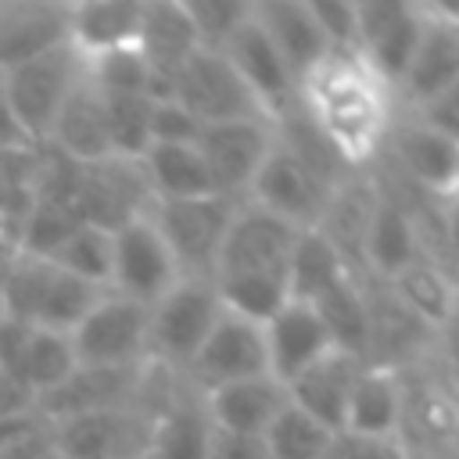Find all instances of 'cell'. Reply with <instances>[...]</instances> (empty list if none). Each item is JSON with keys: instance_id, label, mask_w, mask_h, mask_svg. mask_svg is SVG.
<instances>
[{"instance_id": "obj_5", "label": "cell", "mask_w": 459, "mask_h": 459, "mask_svg": "<svg viewBox=\"0 0 459 459\" xmlns=\"http://www.w3.org/2000/svg\"><path fill=\"white\" fill-rule=\"evenodd\" d=\"M68 208L82 226H97L108 233L140 219L151 208V190L140 161L104 158L93 165H75L68 183Z\"/></svg>"}, {"instance_id": "obj_13", "label": "cell", "mask_w": 459, "mask_h": 459, "mask_svg": "<svg viewBox=\"0 0 459 459\" xmlns=\"http://www.w3.org/2000/svg\"><path fill=\"white\" fill-rule=\"evenodd\" d=\"M298 233L301 230H294L290 222L262 212L251 201H240L226 230V240L219 247L212 280L219 276H283L287 280V262Z\"/></svg>"}, {"instance_id": "obj_12", "label": "cell", "mask_w": 459, "mask_h": 459, "mask_svg": "<svg viewBox=\"0 0 459 459\" xmlns=\"http://www.w3.org/2000/svg\"><path fill=\"white\" fill-rule=\"evenodd\" d=\"M362 290H366V316H369L362 362L384 366L394 373H405L427 362L434 355L437 333L423 319H416L384 280L362 276Z\"/></svg>"}, {"instance_id": "obj_38", "label": "cell", "mask_w": 459, "mask_h": 459, "mask_svg": "<svg viewBox=\"0 0 459 459\" xmlns=\"http://www.w3.org/2000/svg\"><path fill=\"white\" fill-rule=\"evenodd\" d=\"M47 262L57 265L61 273L82 280V283H93V287L108 290V280H111V233L97 230V226H75Z\"/></svg>"}, {"instance_id": "obj_20", "label": "cell", "mask_w": 459, "mask_h": 459, "mask_svg": "<svg viewBox=\"0 0 459 459\" xmlns=\"http://www.w3.org/2000/svg\"><path fill=\"white\" fill-rule=\"evenodd\" d=\"M136 50L151 68V93L154 100H169L176 72L201 50L194 22L183 0H143Z\"/></svg>"}, {"instance_id": "obj_50", "label": "cell", "mask_w": 459, "mask_h": 459, "mask_svg": "<svg viewBox=\"0 0 459 459\" xmlns=\"http://www.w3.org/2000/svg\"><path fill=\"white\" fill-rule=\"evenodd\" d=\"M36 459H65V455H61V452L54 448V441H50V445H47V448H43V452H39Z\"/></svg>"}, {"instance_id": "obj_10", "label": "cell", "mask_w": 459, "mask_h": 459, "mask_svg": "<svg viewBox=\"0 0 459 459\" xmlns=\"http://www.w3.org/2000/svg\"><path fill=\"white\" fill-rule=\"evenodd\" d=\"M377 161L430 197H448L459 186V143L420 122L412 111H398Z\"/></svg>"}, {"instance_id": "obj_53", "label": "cell", "mask_w": 459, "mask_h": 459, "mask_svg": "<svg viewBox=\"0 0 459 459\" xmlns=\"http://www.w3.org/2000/svg\"><path fill=\"white\" fill-rule=\"evenodd\" d=\"M455 194H459V186H455Z\"/></svg>"}, {"instance_id": "obj_22", "label": "cell", "mask_w": 459, "mask_h": 459, "mask_svg": "<svg viewBox=\"0 0 459 459\" xmlns=\"http://www.w3.org/2000/svg\"><path fill=\"white\" fill-rule=\"evenodd\" d=\"M68 43V4L7 0L0 4V72L29 65Z\"/></svg>"}, {"instance_id": "obj_11", "label": "cell", "mask_w": 459, "mask_h": 459, "mask_svg": "<svg viewBox=\"0 0 459 459\" xmlns=\"http://www.w3.org/2000/svg\"><path fill=\"white\" fill-rule=\"evenodd\" d=\"M423 32V4L409 0H362L355 4V54L394 90L412 61Z\"/></svg>"}, {"instance_id": "obj_35", "label": "cell", "mask_w": 459, "mask_h": 459, "mask_svg": "<svg viewBox=\"0 0 459 459\" xmlns=\"http://www.w3.org/2000/svg\"><path fill=\"white\" fill-rule=\"evenodd\" d=\"M394 294H398V301L416 316V319H423L434 333H441V326L448 323V316L455 312V305H459V283L445 273V269H437L434 262H427V258H416L412 265H405L394 280H384Z\"/></svg>"}, {"instance_id": "obj_34", "label": "cell", "mask_w": 459, "mask_h": 459, "mask_svg": "<svg viewBox=\"0 0 459 459\" xmlns=\"http://www.w3.org/2000/svg\"><path fill=\"white\" fill-rule=\"evenodd\" d=\"M348 276H355V273L348 269V262L333 251V244L319 230H301L298 233V240L290 247V262H287V294H290V301L312 305Z\"/></svg>"}, {"instance_id": "obj_4", "label": "cell", "mask_w": 459, "mask_h": 459, "mask_svg": "<svg viewBox=\"0 0 459 459\" xmlns=\"http://www.w3.org/2000/svg\"><path fill=\"white\" fill-rule=\"evenodd\" d=\"M82 75H86V61L72 47H61L54 54H43L29 65L4 72L7 100H11L14 118L29 143H36V147L47 143L54 118L61 115L65 100L82 82Z\"/></svg>"}, {"instance_id": "obj_14", "label": "cell", "mask_w": 459, "mask_h": 459, "mask_svg": "<svg viewBox=\"0 0 459 459\" xmlns=\"http://www.w3.org/2000/svg\"><path fill=\"white\" fill-rule=\"evenodd\" d=\"M151 373H154V362H143V366H75L54 391L36 398V412L47 423H57V420H68L79 412L143 405L147 387H151Z\"/></svg>"}, {"instance_id": "obj_33", "label": "cell", "mask_w": 459, "mask_h": 459, "mask_svg": "<svg viewBox=\"0 0 459 459\" xmlns=\"http://www.w3.org/2000/svg\"><path fill=\"white\" fill-rule=\"evenodd\" d=\"M151 201H190L215 194L197 143H151L140 158Z\"/></svg>"}, {"instance_id": "obj_23", "label": "cell", "mask_w": 459, "mask_h": 459, "mask_svg": "<svg viewBox=\"0 0 459 459\" xmlns=\"http://www.w3.org/2000/svg\"><path fill=\"white\" fill-rule=\"evenodd\" d=\"M265 355L269 373L287 387L298 373H305L312 362H319L326 351H333V341L319 319V312L305 301H287L265 326Z\"/></svg>"}, {"instance_id": "obj_47", "label": "cell", "mask_w": 459, "mask_h": 459, "mask_svg": "<svg viewBox=\"0 0 459 459\" xmlns=\"http://www.w3.org/2000/svg\"><path fill=\"white\" fill-rule=\"evenodd\" d=\"M441 233H445V255H448L452 276L459 280V194L441 197Z\"/></svg>"}, {"instance_id": "obj_43", "label": "cell", "mask_w": 459, "mask_h": 459, "mask_svg": "<svg viewBox=\"0 0 459 459\" xmlns=\"http://www.w3.org/2000/svg\"><path fill=\"white\" fill-rule=\"evenodd\" d=\"M201 122L183 111L176 100H154L151 111V143H197Z\"/></svg>"}, {"instance_id": "obj_16", "label": "cell", "mask_w": 459, "mask_h": 459, "mask_svg": "<svg viewBox=\"0 0 459 459\" xmlns=\"http://www.w3.org/2000/svg\"><path fill=\"white\" fill-rule=\"evenodd\" d=\"M333 186L319 183L301 161H294L276 140L265 154V161L258 165L251 186H247V197L251 204H258L262 212L290 222L294 230H312L330 201Z\"/></svg>"}, {"instance_id": "obj_3", "label": "cell", "mask_w": 459, "mask_h": 459, "mask_svg": "<svg viewBox=\"0 0 459 459\" xmlns=\"http://www.w3.org/2000/svg\"><path fill=\"white\" fill-rule=\"evenodd\" d=\"M240 201L208 194V197H190V201H151L147 215L161 240L169 244L176 265L183 276L212 280L219 247L226 240V230L233 222Z\"/></svg>"}, {"instance_id": "obj_42", "label": "cell", "mask_w": 459, "mask_h": 459, "mask_svg": "<svg viewBox=\"0 0 459 459\" xmlns=\"http://www.w3.org/2000/svg\"><path fill=\"white\" fill-rule=\"evenodd\" d=\"M316 25L323 29L333 54H355V4L348 0H308Z\"/></svg>"}, {"instance_id": "obj_24", "label": "cell", "mask_w": 459, "mask_h": 459, "mask_svg": "<svg viewBox=\"0 0 459 459\" xmlns=\"http://www.w3.org/2000/svg\"><path fill=\"white\" fill-rule=\"evenodd\" d=\"M251 14L287 61L298 86L312 68H319L333 54L323 29L312 18L308 0H251Z\"/></svg>"}, {"instance_id": "obj_28", "label": "cell", "mask_w": 459, "mask_h": 459, "mask_svg": "<svg viewBox=\"0 0 459 459\" xmlns=\"http://www.w3.org/2000/svg\"><path fill=\"white\" fill-rule=\"evenodd\" d=\"M362 366H366L362 359L333 348L287 384V398L298 409H305L312 420H319L326 430H341L348 398H351V387H355V377Z\"/></svg>"}, {"instance_id": "obj_30", "label": "cell", "mask_w": 459, "mask_h": 459, "mask_svg": "<svg viewBox=\"0 0 459 459\" xmlns=\"http://www.w3.org/2000/svg\"><path fill=\"white\" fill-rule=\"evenodd\" d=\"M143 0H82L68 4V43L82 61L136 47Z\"/></svg>"}, {"instance_id": "obj_6", "label": "cell", "mask_w": 459, "mask_h": 459, "mask_svg": "<svg viewBox=\"0 0 459 459\" xmlns=\"http://www.w3.org/2000/svg\"><path fill=\"white\" fill-rule=\"evenodd\" d=\"M50 427V441L65 459H147L154 412L143 405H118L79 412Z\"/></svg>"}, {"instance_id": "obj_49", "label": "cell", "mask_w": 459, "mask_h": 459, "mask_svg": "<svg viewBox=\"0 0 459 459\" xmlns=\"http://www.w3.org/2000/svg\"><path fill=\"white\" fill-rule=\"evenodd\" d=\"M36 402H32V394L11 377V373H4L0 369V420H7V416H18V412H25V409H32Z\"/></svg>"}, {"instance_id": "obj_46", "label": "cell", "mask_w": 459, "mask_h": 459, "mask_svg": "<svg viewBox=\"0 0 459 459\" xmlns=\"http://www.w3.org/2000/svg\"><path fill=\"white\" fill-rule=\"evenodd\" d=\"M208 459H269L265 441L258 434H233V430H212Z\"/></svg>"}, {"instance_id": "obj_7", "label": "cell", "mask_w": 459, "mask_h": 459, "mask_svg": "<svg viewBox=\"0 0 459 459\" xmlns=\"http://www.w3.org/2000/svg\"><path fill=\"white\" fill-rule=\"evenodd\" d=\"M79 366H143L147 351V305L104 290L93 308L68 333Z\"/></svg>"}, {"instance_id": "obj_9", "label": "cell", "mask_w": 459, "mask_h": 459, "mask_svg": "<svg viewBox=\"0 0 459 459\" xmlns=\"http://www.w3.org/2000/svg\"><path fill=\"white\" fill-rule=\"evenodd\" d=\"M169 100H176L183 111H190L201 126L265 118V111L258 108L251 90L240 82V75L233 72V65L219 50H197L176 72Z\"/></svg>"}, {"instance_id": "obj_8", "label": "cell", "mask_w": 459, "mask_h": 459, "mask_svg": "<svg viewBox=\"0 0 459 459\" xmlns=\"http://www.w3.org/2000/svg\"><path fill=\"white\" fill-rule=\"evenodd\" d=\"M179 280L183 273L147 212L111 233V280H108L111 294H122L151 308Z\"/></svg>"}, {"instance_id": "obj_18", "label": "cell", "mask_w": 459, "mask_h": 459, "mask_svg": "<svg viewBox=\"0 0 459 459\" xmlns=\"http://www.w3.org/2000/svg\"><path fill=\"white\" fill-rule=\"evenodd\" d=\"M75 366L79 362H75L68 333L4 319V326H0V369L11 373L32 394V402L43 398L47 391H54Z\"/></svg>"}, {"instance_id": "obj_45", "label": "cell", "mask_w": 459, "mask_h": 459, "mask_svg": "<svg viewBox=\"0 0 459 459\" xmlns=\"http://www.w3.org/2000/svg\"><path fill=\"white\" fill-rule=\"evenodd\" d=\"M412 115L420 122H427L430 129H437V133H445L448 140L459 143V79L448 82L441 93H434L427 104H420Z\"/></svg>"}, {"instance_id": "obj_32", "label": "cell", "mask_w": 459, "mask_h": 459, "mask_svg": "<svg viewBox=\"0 0 459 459\" xmlns=\"http://www.w3.org/2000/svg\"><path fill=\"white\" fill-rule=\"evenodd\" d=\"M402 416H405V380H402V373L366 362L355 377L341 430L373 434V437H402Z\"/></svg>"}, {"instance_id": "obj_25", "label": "cell", "mask_w": 459, "mask_h": 459, "mask_svg": "<svg viewBox=\"0 0 459 459\" xmlns=\"http://www.w3.org/2000/svg\"><path fill=\"white\" fill-rule=\"evenodd\" d=\"M377 201H380V190H377L373 172L369 169L366 172H351L348 179H341L333 186L319 222L312 226L333 244V251L348 262V269L355 276H362V247H366V233H369Z\"/></svg>"}, {"instance_id": "obj_1", "label": "cell", "mask_w": 459, "mask_h": 459, "mask_svg": "<svg viewBox=\"0 0 459 459\" xmlns=\"http://www.w3.org/2000/svg\"><path fill=\"white\" fill-rule=\"evenodd\" d=\"M298 104L351 172L373 169L398 118L394 90L359 57L330 54L298 86Z\"/></svg>"}, {"instance_id": "obj_40", "label": "cell", "mask_w": 459, "mask_h": 459, "mask_svg": "<svg viewBox=\"0 0 459 459\" xmlns=\"http://www.w3.org/2000/svg\"><path fill=\"white\" fill-rule=\"evenodd\" d=\"M201 50H222L251 14V0H183Z\"/></svg>"}, {"instance_id": "obj_31", "label": "cell", "mask_w": 459, "mask_h": 459, "mask_svg": "<svg viewBox=\"0 0 459 459\" xmlns=\"http://www.w3.org/2000/svg\"><path fill=\"white\" fill-rule=\"evenodd\" d=\"M416 258H423V255H420L412 212L405 208V201L380 190V201H377V212H373L369 233H366V247H362V276L394 280Z\"/></svg>"}, {"instance_id": "obj_39", "label": "cell", "mask_w": 459, "mask_h": 459, "mask_svg": "<svg viewBox=\"0 0 459 459\" xmlns=\"http://www.w3.org/2000/svg\"><path fill=\"white\" fill-rule=\"evenodd\" d=\"M333 430H326L319 420H312L305 409H298L290 398L283 412L273 420V427L262 434L269 459H323L326 441Z\"/></svg>"}, {"instance_id": "obj_37", "label": "cell", "mask_w": 459, "mask_h": 459, "mask_svg": "<svg viewBox=\"0 0 459 459\" xmlns=\"http://www.w3.org/2000/svg\"><path fill=\"white\" fill-rule=\"evenodd\" d=\"M100 100H104V115H108L111 154L115 158H126V161H140L143 151L151 147L154 97H147V93H100Z\"/></svg>"}, {"instance_id": "obj_29", "label": "cell", "mask_w": 459, "mask_h": 459, "mask_svg": "<svg viewBox=\"0 0 459 459\" xmlns=\"http://www.w3.org/2000/svg\"><path fill=\"white\" fill-rule=\"evenodd\" d=\"M50 151H57L61 158L75 161V165H93L111 154V140H108V115H104V100L93 90V82L82 75V82L72 90V97L65 100L61 115L54 118V129L47 136Z\"/></svg>"}, {"instance_id": "obj_21", "label": "cell", "mask_w": 459, "mask_h": 459, "mask_svg": "<svg viewBox=\"0 0 459 459\" xmlns=\"http://www.w3.org/2000/svg\"><path fill=\"white\" fill-rule=\"evenodd\" d=\"M455 79H459V22L434 11V4H423V32L398 82V108L416 111Z\"/></svg>"}, {"instance_id": "obj_17", "label": "cell", "mask_w": 459, "mask_h": 459, "mask_svg": "<svg viewBox=\"0 0 459 459\" xmlns=\"http://www.w3.org/2000/svg\"><path fill=\"white\" fill-rule=\"evenodd\" d=\"M273 147V122L251 118V122H219V126H201L197 133V151L212 172L215 194L230 201H244L247 186L265 161Z\"/></svg>"}, {"instance_id": "obj_52", "label": "cell", "mask_w": 459, "mask_h": 459, "mask_svg": "<svg viewBox=\"0 0 459 459\" xmlns=\"http://www.w3.org/2000/svg\"><path fill=\"white\" fill-rule=\"evenodd\" d=\"M0 319H4V298H0Z\"/></svg>"}, {"instance_id": "obj_15", "label": "cell", "mask_w": 459, "mask_h": 459, "mask_svg": "<svg viewBox=\"0 0 459 459\" xmlns=\"http://www.w3.org/2000/svg\"><path fill=\"white\" fill-rule=\"evenodd\" d=\"M262 373H269L262 326L222 308V316L215 319L212 333L204 337V344L197 348L194 362L186 366L183 380L204 394L212 387H222V384H233V380H247V377H262Z\"/></svg>"}, {"instance_id": "obj_51", "label": "cell", "mask_w": 459, "mask_h": 459, "mask_svg": "<svg viewBox=\"0 0 459 459\" xmlns=\"http://www.w3.org/2000/svg\"><path fill=\"white\" fill-rule=\"evenodd\" d=\"M409 459H434V455H412V452H409Z\"/></svg>"}, {"instance_id": "obj_36", "label": "cell", "mask_w": 459, "mask_h": 459, "mask_svg": "<svg viewBox=\"0 0 459 459\" xmlns=\"http://www.w3.org/2000/svg\"><path fill=\"white\" fill-rule=\"evenodd\" d=\"M319 312L330 341L337 351H348L355 359L366 355V333H369V316H366V290L362 276H348L337 287H330L319 301H312Z\"/></svg>"}, {"instance_id": "obj_2", "label": "cell", "mask_w": 459, "mask_h": 459, "mask_svg": "<svg viewBox=\"0 0 459 459\" xmlns=\"http://www.w3.org/2000/svg\"><path fill=\"white\" fill-rule=\"evenodd\" d=\"M219 316H222V301L215 294V283L197 280V276H183L169 294H161L147 308L151 362L183 377Z\"/></svg>"}, {"instance_id": "obj_48", "label": "cell", "mask_w": 459, "mask_h": 459, "mask_svg": "<svg viewBox=\"0 0 459 459\" xmlns=\"http://www.w3.org/2000/svg\"><path fill=\"white\" fill-rule=\"evenodd\" d=\"M22 147H36V143L25 140V133H22L18 118H14V108H11V100H7L4 72H0V154H7V151H22Z\"/></svg>"}, {"instance_id": "obj_27", "label": "cell", "mask_w": 459, "mask_h": 459, "mask_svg": "<svg viewBox=\"0 0 459 459\" xmlns=\"http://www.w3.org/2000/svg\"><path fill=\"white\" fill-rule=\"evenodd\" d=\"M283 405H287V387L269 373L204 391V409L212 427L233 430V434L262 437L273 427V420L283 412Z\"/></svg>"}, {"instance_id": "obj_41", "label": "cell", "mask_w": 459, "mask_h": 459, "mask_svg": "<svg viewBox=\"0 0 459 459\" xmlns=\"http://www.w3.org/2000/svg\"><path fill=\"white\" fill-rule=\"evenodd\" d=\"M323 459H409L402 437H373L355 430H333Z\"/></svg>"}, {"instance_id": "obj_44", "label": "cell", "mask_w": 459, "mask_h": 459, "mask_svg": "<svg viewBox=\"0 0 459 459\" xmlns=\"http://www.w3.org/2000/svg\"><path fill=\"white\" fill-rule=\"evenodd\" d=\"M430 359H434V369H437V377H441V384H445V391L459 412V305L448 316V323L441 326Z\"/></svg>"}, {"instance_id": "obj_19", "label": "cell", "mask_w": 459, "mask_h": 459, "mask_svg": "<svg viewBox=\"0 0 459 459\" xmlns=\"http://www.w3.org/2000/svg\"><path fill=\"white\" fill-rule=\"evenodd\" d=\"M219 54L233 65V72L251 90V97L258 100V108L265 111L269 122L298 100V79L290 75L287 61L280 57V50L265 36V29L255 22V14L244 18V25L230 36V43Z\"/></svg>"}, {"instance_id": "obj_26", "label": "cell", "mask_w": 459, "mask_h": 459, "mask_svg": "<svg viewBox=\"0 0 459 459\" xmlns=\"http://www.w3.org/2000/svg\"><path fill=\"white\" fill-rule=\"evenodd\" d=\"M212 420L204 409V394L190 387L183 377L169 387L165 402L154 409V434L147 459H208Z\"/></svg>"}]
</instances>
